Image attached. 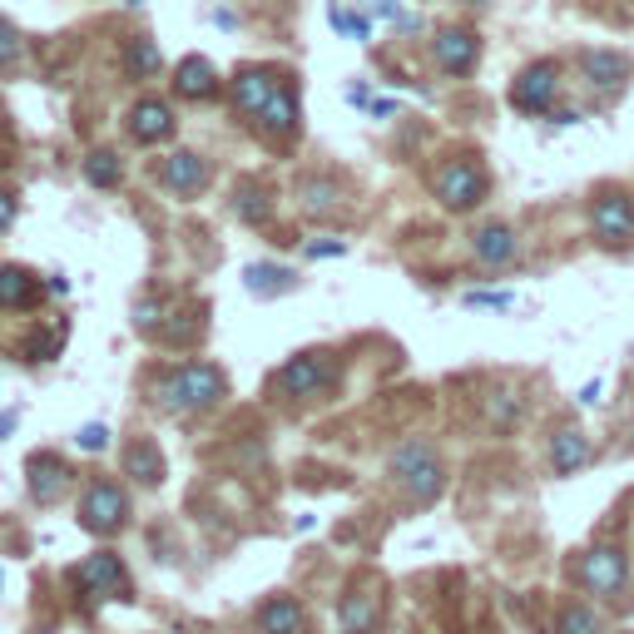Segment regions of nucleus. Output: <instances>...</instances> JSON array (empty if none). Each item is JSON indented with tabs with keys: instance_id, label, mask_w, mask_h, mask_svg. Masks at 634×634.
<instances>
[{
	"instance_id": "nucleus-4",
	"label": "nucleus",
	"mask_w": 634,
	"mask_h": 634,
	"mask_svg": "<svg viewBox=\"0 0 634 634\" xmlns=\"http://www.w3.org/2000/svg\"><path fill=\"white\" fill-rule=\"evenodd\" d=\"M555 89H560V70L550 60H540V65L521 70V80L511 85V105L521 115H550L555 109Z\"/></svg>"
},
{
	"instance_id": "nucleus-17",
	"label": "nucleus",
	"mask_w": 634,
	"mask_h": 634,
	"mask_svg": "<svg viewBox=\"0 0 634 634\" xmlns=\"http://www.w3.org/2000/svg\"><path fill=\"white\" fill-rule=\"evenodd\" d=\"M218 89V70L208 65L204 55H189L179 65V95L183 99H208Z\"/></svg>"
},
{
	"instance_id": "nucleus-33",
	"label": "nucleus",
	"mask_w": 634,
	"mask_h": 634,
	"mask_svg": "<svg viewBox=\"0 0 634 634\" xmlns=\"http://www.w3.org/2000/svg\"><path fill=\"white\" fill-rule=\"evenodd\" d=\"M75 441H80V452H105V446H109V427H85Z\"/></svg>"
},
{
	"instance_id": "nucleus-34",
	"label": "nucleus",
	"mask_w": 634,
	"mask_h": 634,
	"mask_svg": "<svg viewBox=\"0 0 634 634\" xmlns=\"http://www.w3.org/2000/svg\"><path fill=\"white\" fill-rule=\"evenodd\" d=\"M466 308H511V292H466Z\"/></svg>"
},
{
	"instance_id": "nucleus-6",
	"label": "nucleus",
	"mask_w": 634,
	"mask_h": 634,
	"mask_svg": "<svg viewBox=\"0 0 634 634\" xmlns=\"http://www.w3.org/2000/svg\"><path fill=\"white\" fill-rule=\"evenodd\" d=\"M431 55H436V65L446 70V75H471L476 60H481V40H476L471 31H441L436 40H431Z\"/></svg>"
},
{
	"instance_id": "nucleus-21",
	"label": "nucleus",
	"mask_w": 634,
	"mask_h": 634,
	"mask_svg": "<svg viewBox=\"0 0 634 634\" xmlns=\"http://www.w3.org/2000/svg\"><path fill=\"white\" fill-rule=\"evenodd\" d=\"M516 253V238H511V228H501V224H491V228H481L476 234V259L486 263V268H495V263H505Z\"/></svg>"
},
{
	"instance_id": "nucleus-26",
	"label": "nucleus",
	"mask_w": 634,
	"mask_h": 634,
	"mask_svg": "<svg viewBox=\"0 0 634 634\" xmlns=\"http://www.w3.org/2000/svg\"><path fill=\"white\" fill-rule=\"evenodd\" d=\"M298 199H302V208H308V214H327V208H337V189L327 179H308L298 189Z\"/></svg>"
},
{
	"instance_id": "nucleus-16",
	"label": "nucleus",
	"mask_w": 634,
	"mask_h": 634,
	"mask_svg": "<svg viewBox=\"0 0 634 634\" xmlns=\"http://www.w3.org/2000/svg\"><path fill=\"white\" fill-rule=\"evenodd\" d=\"M581 70H585V80H590L595 89H620L624 55H614V50H585L581 55Z\"/></svg>"
},
{
	"instance_id": "nucleus-8",
	"label": "nucleus",
	"mask_w": 634,
	"mask_h": 634,
	"mask_svg": "<svg viewBox=\"0 0 634 634\" xmlns=\"http://www.w3.org/2000/svg\"><path fill=\"white\" fill-rule=\"evenodd\" d=\"M590 228H595L600 243H630V238H634V204H630V199H620V194L600 199L595 214H590Z\"/></svg>"
},
{
	"instance_id": "nucleus-38",
	"label": "nucleus",
	"mask_w": 634,
	"mask_h": 634,
	"mask_svg": "<svg viewBox=\"0 0 634 634\" xmlns=\"http://www.w3.org/2000/svg\"><path fill=\"white\" fill-rule=\"evenodd\" d=\"M11 218H15V199L0 189V228H11Z\"/></svg>"
},
{
	"instance_id": "nucleus-11",
	"label": "nucleus",
	"mask_w": 634,
	"mask_h": 634,
	"mask_svg": "<svg viewBox=\"0 0 634 634\" xmlns=\"http://www.w3.org/2000/svg\"><path fill=\"white\" fill-rule=\"evenodd\" d=\"M581 581H585V590H590V595H614L624 585V555H620V550H610V546L590 550V555L581 560Z\"/></svg>"
},
{
	"instance_id": "nucleus-23",
	"label": "nucleus",
	"mask_w": 634,
	"mask_h": 634,
	"mask_svg": "<svg viewBox=\"0 0 634 634\" xmlns=\"http://www.w3.org/2000/svg\"><path fill=\"white\" fill-rule=\"evenodd\" d=\"M130 471L144 476V486H159L164 481V456L154 452L149 441H134V446H130Z\"/></svg>"
},
{
	"instance_id": "nucleus-2",
	"label": "nucleus",
	"mask_w": 634,
	"mask_h": 634,
	"mask_svg": "<svg viewBox=\"0 0 634 634\" xmlns=\"http://www.w3.org/2000/svg\"><path fill=\"white\" fill-rule=\"evenodd\" d=\"M392 476H397V486L417 505H431L441 495V486H446V471H441L436 452H431L427 441H407V446L392 456Z\"/></svg>"
},
{
	"instance_id": "nucleus-39",
	"label": "nucleus",
	"mask_w": 634,
	"mask_h": 634,
	"mask_svg": "<svg viewBox=\"0 0 634 634\" xmlns=\"http://www.w3.org/2000/svg\"><path fill=\"white\" fill-rule=\"evenodd\" d=\"M581 402H585V407H595V402H600V382H590V387L581 392Z\"/></svg>"
},
{
	"instance_id": "nucleus-22",
	"label": "nucleus",
	"mask_w": 634,
	"mask_h": 634,
	"mask_svg": "<svg viewBox=\"0 0 634 634\" xmlns=\"http://www.w3.org/2000/svg\"><path fill=\"white\" fill-rule=\"evenodd\" d=\"M337 624H343L347 634H367L376 624V595H352V600L337 610Z\"/></svg>"
},
{
	"instance_id": "nucleus-31",
	"label": "nucleus",
	"mask_w": 634,
	"mask_h": 634,
	"mask_svg": "<svg viewBox=\"0 0 634 634\" xmlns=\"http://www.w3.org/2000/svg\"><path fill=\"white\" fill-rule=\"evenodd\" d=\"M25 357H31V362H50V357H60V333H31L25 337Z\"/></svg>"
},
{
	"instance_id": "nucleus-9",
	"label": "nucleus",
	"mask_w": 634,
	"mask_h": 634,
	"mask_svg": "<svg viewBox=\"0 0 634 634\" xmlns=\"http://www.w3.org/2000/svg\"><path fill=\"white\" fill-rule=\"evenodd\" d=\"M80 585H85L89 595H105V600H124V565H119V555H109V550H99V555H89L85 565H80Z\"/></svg>"
},
{
	"instance_id": "nucleus-30",
	"label": "nucleus",
	"mask_w": 634,
	"mask_h": 634,
	"mask_svg": "<svg viewBox=\"0 0 634 634\" xmlns=\"http://www.w3.org/2000/svg\"><path fill=\"white\" fill-rule=\"evenodd\" d=\"M327 21H333V31H347L352 40H367V35H372V25H367L362 15H352L347 5H333V11H327Z\"/></svg>"
},
{
	"instance_id": "nucleus-12",
	"label": "nucleus",
	"mask_w": 634,
	"mask_h": 634,
	"mask_svg": "<svg viewBox=\"0 0 634 634\" xmlns=\"http://www.w3.org/2000/svg\"><path fill=\"white\" fill-rule=\"evenodd\" d=\"M288 75H278V70H238V80H234V105L243 109L248 119L259 115L263 105H268V95L283 85Z\"/></svg>"
},
{
	"instance_id": "nucleus-5",
	"label": "nucleus",
	"mask_w": 634,
	"mask_h": 634,
	"mask_svg": "<svg viewBox=\"0 0 634 634\" xmlns=\"http://www.w3.org/2000/svg\"><path fill=\"white\" fill-rule=\"evenodd\" d=\"M130 521V501H124V491L109 481H95L85 491V526L99 530V536H115L119 526Z\"/></svg>"
},
{
	"instance_id": "nucleus-10",
	"label": "nucleus",
	"mask_w": 634,
	"mask_h": 634,
	"mask_svg": "<svg viewBox=\"0 0 634 634\" xmlns=\"http://www.w3.org/2000/svg\"><path fill=\"white\" fill-rule=\"evenodd\" d=\"M278 382L292 392V397H312V392H323L327 382H333V362H327L323 352L292 357V362L283 367V376H278Z\"/></svg>"
},
{
	"instance_id": "nucleus-7",
	"label": "nucleus",
	"mask_w": 634,
	"mask_h": 634,
	"mask_svg": "<svg viewBox=\"0 0 634 634\" xmlns=\"http://www.w3.org/2000/svg\"><path fill=\"white\" fill-rule=\"evenodd\" d=\"M253 124H259V130L268 134V140H292V134H298L302 119H298V99H292L288 80H283V85L268 95V105H263L259 115H253Z\"/></svg>"
},
{
	"instance_id": "nucleus-36",
	"label": "nucleus",
	"mask_w": 634,
	"mask_h": 634,
	"mask_svg": "<svg viewBox=\"0 0 634 634\" xmlns=\"http://www.w3.org/2000/svg\"><path fill=\"white\" fill-rule=\"evenodd\" d=\"M367 11H372L376 21H397V15H402V0H372Z\"/></svg>"
},
{
	"instance_id": "nucleus-37",
	"label": "nucleus",
	"mask_w": 634,
	"mask_h": 634,
	"mask_svg": "<svg viewBox=\"0 0 634 634\" xmlns=\"http://www.w3.org/2000/svg\"><path fill=\"white\" fill-rule=\"evenodd\" d=\"M333 253H343V238H327V243H312L308 259H333Z\"/></svg>"
},
{
	"instance_id": "nucleus-25",
	"label": "nucleus",
	"mask_w": 634,
	"mask_h": 634,
	"mask_svg": "<svg viewBox=\"0 0 634 634\" xmlns=\"http://www.w3.org/2000/svg\"><path fill=\"white\" fill-rule=\"evenodd\" d=\"M85 179L95 183V189H115V183H119V159L109 149H95L85 159Z\"/></svg>"
},
{
	"instance_id": "nucleus-32",
	"label": "nucleus",
	"mask_w": 634,
	"mask_h": 634,
	"mask_svg": "<svg viewBox=\"0 0 634 634\" xmlns=\"http://www.w3.org/2000/svg\"><path fill=\"white\" fill-rule=\"evenodd\" d=\"M15 60H21V35H15V25L0 15V70H11Z\"/></svg>"
},
{
	"instance_id": "nucleus-40",
	"label": "nucleus",
	"mask_w": 634,
	"mask_h": 634,
	"mask_svg": "<svg viewBox=\"0 0 634 634\" xmlns=\"http://www.w3.org/2000/svg\"><path fill=\"white\" fill-rule=\"evenodd\" d=\"M214 21L224 25V31H234V25H238V15H234V11H214Z\"/></svg>"
},
{
	"instance_id": "nucleus-35",
	"label": "nucleus",
	"mask_w": 634,
	"mask_h": 634,
	"mask_svg": "<svg viewBox=\"0 0 634 634\" xmlns=\"http://www.w3.org/2000/svg\"><path fill=\"white\" fill-rule=\"evenodd\" d=\"M134 323H140L144 333H154V327H159V302H140V308H134Z\"/></svg>"
},
{
	"instance_id": "nucleus-18",
	"label": "nucleus",
	"mask_w": 634,
	"mask_h": 634,
	"mask_svg": "<svg viewBox=\"0 0 634 634\" xmlns=\"http://www.w3.org/2000/svg\"><path fill=\"white\" fill-rule=\"evenodd\" d=\"M585 462H590V441L581 431H555V441H550V466L560 476H570V471H581Z\"/></svg>"
},
{
	"instance_id": "nucleus-3",
	"label": "nucleus",
	"mask_w": 634,
	"mask_h": 634,
	"mask_svg": "<svg viewBox=\"0 0 634 634\" xmlns=\"http://www.w3.org/2000/svg\"><path fill=\"white\" fill-rule=\"evenodd\" d=\"M436 199L446 208H476L486 199V174L471 159H452L436 174Z\"/></svg>"
},
{
	"instance_id": "nucleus-20",
	"label": "nucleus",
	"mask_w": 634,
	"mask_h": 634,
	"mask_svg": "<svg viewBox=\"0 0 634 634\" xmlns=\"http://www.w3.org/2000/svg\"><path fill=\"white\" fill-rule=\"evenodd\" d=\"M259 630H263V634H298V630H302L298 600H268V605L259 610Z\"/></svg>"
},
{
	"instance_id": "nucleus-27",
	"label": "nucleus",
	"mask_w": 634,
	"mask_h": 634,
	"mask_svg": "<svg viewBox=\"0 0 634 634\" xmlns=\"http://www.w3.org/2000/svg\"><path fill=\"white\" fill-rule=\"evenodd\" d=\"M248 288H253V292H288L292 288V273L263 263V268H248Z\"/></svg>"
},
{
	"instance_id": "nucleus-29",
	"label": "nucleus",
	"mask_w": 634,
	"mask_h": 634,
	"mask_svg": "<svg viewBox=\"0 0 634 634\" xmlns=\"http://www.w3.org/2000/svg\"><path fill=\"white\" fill-rule=\"evenodd\" d=\"M560 634H600V620H595L590 605H575V610L560 614Z\"/></svg>"
},
{
	"instance_id": "nucleus-1",
	"label": "nucleus",
	"mask_w": 634,
	"mask_h": 634,
	"mask_svg": "<svg viewBox=\"0 0 634 634\" xmlns=\"http://www.w3.org/2000/svg\"><path fill=\"white\" fill-rule=\"evenodd\" d=\"M154 397L169 411H204L224 397V372L208 362H183V367H174L169 376H159Z\"/></svg>"
},
{
	"instance_id": "nucleus-19",
	"label": "nucleus",
	"mask_w": 634,
	"mask_h": 634,
	"mask_svg": "<svg viewBox=\"0 0 634 634\" xmlns=\"http://www.w3.org/2000/svg\"><path fill=\"white\" fill-rule=\"evenodd\" d=\"M40 298L35 278L25 268H0V308H31Z\"/></svg>"
},
{
	"instance_id": "nucleus-28",
	"label": "nucleus",
	"mask_w": 634,
	"mask_h": 634,
	"mask_svg": "<svg viewBox=\"0 0 634 634\" xmlns=\"http://www.w3.org/2000/svg\"><path fill=\"white\" fill-rule=\"evenodd\" d=\"M486 417H491L501 431L516 427V421H521V397H516V392H491V402H486Z\"/></svg>"
},
{
	"instance_id": "nucleus-14",
	"label": "nucleus",
	"mask_w": 634,
	"mask_h": 634,
	"mask_svg": "<svg viewBox=\"0 0 634 634\" xmlns=\"http://www.w3.org/2000/svg\"><path fill=\"white\" fill-rule=\"evenodd\" d=\"M130 134L140 144H159L174 134V109L164 105V99H140V105L130 109Z\"/></svg>"
},
{
	"instance_id": "nucleus-13",
	"label": "nucleus",
	"mask_w": 634,
	"mask_h": 634,
	"mask_svg": "<svg viewBox=\"0 0 634 634\" xmlns=\"http://www.w3.org/2000/svg\"><path fill=\"white\" fill-rule=\"evenodd\" d=\"M31 495L40 505H50V501H60V491L70 486V466L60 462V456H50V452H40V456H31Z\"/></svg>"
},
{
	"instance_id": "nucleus-15",
	"label": "nucleus",
	"mask_w": 634,
	"mask_h": 634,
	"mask_svg": "<svg viewBox=\"0 0 634 634\" xmlns=\"http://www.w3.org/2000/svg\"><path fill=\"white\" fill-rule=\"evenodd\" d=\"M159 179H164V189H174V194H199V189L208 183V169H204V159H199V154L179 149V154H169V159H164Z\"/></svg>"
},
{
	"instance_id": "nucleus-24",
	"label": "nucleus",
	"mask_w": 634,
	"mask_h": 634,
	"mask_svg": "<svg viewBox=\"0 0 634 634\" xmlns=\"http://www.w3.org/2000/svg\"><path fill=\"white\" fill-rule=\"evenodd\" d=\"M164 60H159V45L154 40H130V50H124V70L130 75H154Z\"/></svg>"
}]
</instances>
